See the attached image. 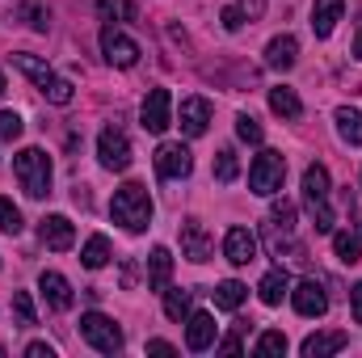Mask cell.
I'll use <instances>...</instances> for the list:
<instances>
[{
  "label": "cell",
  "mask_w": 362,
  "mask_h": 358,
  "mask_svg": "<svg viewBox=\"0 0 362 358\" xmlns=\"http://www.w3.org/2000/svg\"><path fill=\"white\" fill-rule=\"evenodd\" d=\"M110 215H114V224H122L127 232H144V228L152 224V194H148V185L127 181V185L114 194Z\"/></svg>",
  "instance_id": "cell-1"
},
{
  "label": "cell",
  "mask_w": 362,
  "mask_h": 358,
  "mask_svg": "<svg viewBox=\"0 0 362 358\" xmlns=\"http://www.w3.org/2000/svg\"><path fill=\"white\" fill-rule=\"evenodd\" d=\"M13 173H17L21 190L30 198H47L51 194V156L42 148H21L13 156Z\"/></svg>",
  "instance_id": "cell-2"
},
{
  "label": "cell",
  "mask_w": 362,
  "mask_h": 358,
  "mask_svg": "<svg viewBox=\"0 0 362 358\" xmlns=\"http://www.w3.org/2000/svg\"><path fill=\"white\" fill-rule=\"evenodd\" d=\"M303 202H308V215H312L316 232H333V211H329V169H325V165H308V169H303Z\"/></svg>",
  "instance_id": "cell-3"
},
{
  "label": "cell",
  "mask_w": 362,
  "mask_h": 358,
  "mask_svg": "<svg viewBox=\"0 0 362 358\" xmlns=\"http://www.w3.org/2000/svg\"><path fill=\"white\" fill-rule=\"evenodd\" d=\"M81 337L89 342L93 350H101V354H118L122 350V329L110 316H101V312H85L81 316Z\"/></svg>",
  "instance_id": "cell-4"
},
{
  "label": "cell",
  "mask_w": 362,
  "mask_h": 358,
  "mask_svg": "<svg viewBox=\"0 0 362 358\" xmlns=\"http://www.w3.org/2000/svg\"><path fill=\"white\" fill-rule=\"evenodd\" d=\"M282 178H286V161H282V152H262L257 161H253V169H249V185H253V194H278L282 190Z\"/></svg>",
  "instance_id": "cell-5"
},
{
  "label": "cell",
  "mask_w": 362,
  "mask_h": 358,
  "mask_svg": "<svg viewBox=\"0 0 362 358\" xmlns=\"http://www.w3.org/2000/svg\"><path fill=\"white\" fill-rule=\"evenodd\" d=\"M97 156H101V165L110 173H122V169H131V139L118 127H105L97 135Z\"/></svg>",
  "instance_id": "cell-6"
},
{
  "label": "cell",
  "mask_w": 362,
  "mask_h": 358,
  "mask_svg": "<svg viewBox=\"0 0 362 358\" xmlns=\"http://www.w3.org/2000/svg\"><path fill=\"white\" fill-rule=\"evenodd\" d=\"M139 118H144V131H152V135L169 131V122H173V93L169 89H152L148 97H144Z\"/></svg>",
  "instance_id": "cell-7"
},
{
  "label": "cell",
  "mask_w": 362,
  "mask_h": 358,
  "mask_svg": "<svg viewBox=\"0 0 362 358\" xmlns=\"http://www.w3.org/2000/svg\"><path fill=\"white\" fill-rule=\"evenodd\" d=\"M101 55H105L114 68H135V59H139V42L127 38L122 30L105 25V30H101Z\"/></svg>",
  "instance_id": "cell-8"
},
{
  "label": "cell",
  "mask_w": 362,
  "mask_h": 358,
  "mask_svg": "<svg viewBox=\"0 0 362 358\" xmlns=\"http://www.w3.org/2000/svg\"><path fill=\"white\" fill-rule=\"evenodd\" d=\"M291 304H295V312H299V316H308V321H316V316H325V312H329V295H325V287H320L316 278L295 282Z\"/></svg>",
  "instance_id": "cell-9"
},
{
  "label": "cell",
  "mask_w": 362,
  "mask_h": 358,
  "mask_svg": "<svg viewBox=\"0 0 362 358\" xmlns=\"http://www.w3.org/2000/svg\"><path fill=\"white\" fill-rule=\"evenodd\" d=\"M189 169H194V156H189L185 144H160V148H156V173L165 181L189 178Z\"/></svg>",
  "instance_id": "cell-10"
},
{
  "label": "cell",
  "mask_w": 362,
  "mask_h": 358,
  "mask_svg": "<svg viewBox=\"0 0 362 358\" xmlns=\"http://www.w3.org/2000/svg\"><path fill=\"white\" fill-rule=\"evenodd\" d=\"M181 253L189 258V262H211V253H215V241L206 236V228L198 224V219H189V224H181Z\"/></svg>",
  "instance_id": "cell-11"
},
{
  "label": "cell",
  "mask_w": 362,
  "mask_h": 358,
  "mask_svg": "<svg viewBox=\"0 0 362 358\" xmlns=\"http://www.w3.org/2000/svg\"><path fill=\"white\" fill-rule=\"evenodd\" d=\"M223 258H228L232 266L257 262V236H253L249 228H228V236H223Z\"/></svg>",
  "instance_id": "cell-12"
},
{
  "label": "cell",
  "mask_w": 362,
  "mask_h": 358,
  "mask_svg": "<svg viewBox=\"0 0 362 358\" xmlns=\"http://www.w3.org/2000/svg\"><path fill=\"white\" fill-rule=\"evenodd\" d=\"M38 236H42V245H47V249H55V253H64V249H72V245H76V228H72V219H68V215H47V219H42V228H38Z\"/></svg>",
  "instance_id": "cell-13"
},
{
  "label": "cell",
  "mask_w": 362,
  "mask_h": 358,
  "mask_svg": "<svg viewBox=\"0 0 362 358\" xmlns=\"http://www.w3.org/2000/svg\"><path fill=\"white\" fill-rule=\"evenodd\" d=\"M346 346H350V333H341V329H325V333L303 337L299 354H303V358H329V354H341Z\"/></svg>",
  "instance_id": "cell-14"
},
{
  "label": "cell",
  "mask_w": 362,
  "mask_h": 358,
  "mask_svg": "<svg viewBox=\"0 0 362 358\" xmlns=\"http://www.w3.org/2000/svg\"><path fill=\"white\" fill-rule=\"evenodd\" d=\"M206 127H211V101L206 97H185L181 101V131L189 139H198V135H206Z\"/></svg>",
  "instance_id": "cell-15"
},
{
  "label": "cell",
  "mask_w": 362,
  "mask_h": 358,
  "mask_svg": "<svg viewBox=\"0 0 362 358\" xmlns=\"http://www.w3.org/2000/svg\"><path fill=\"white\" fill-rule=\"evenodd\" d=\"M185 346H189L194 354L215 346V316H211V312H189V316H185Z\"/></svg>",
  "instance_id": "cell-16"
},
{
  "label": "cell",
  "mask_w": 362,
  "mask_h": 358,
  "mask_svg": "<svg viewBox=\"0 0 362 358\" xmlns=\"http://www.w3.org/2000/svg\"><path fill=\"white\" fill-rule=\"evenodd\" d=\"M38 291H42V299H47L55 312H68V308H72V282H68L64 274H55V270H42V278H38Z\"/></svg>",
  "instance_id": "cell-17"
},
{
  "label": "cell",
  "mask_w": 362,
  "mask_h": 358,
  "mask_svg": "<svg viewBox=\"0 0 362 358\" xmlns=\"http://www.w3.org/2000/svg\"><path fill=\"white\" fill-rule=\"evenodd\" d=\"M295 59H299V42H295L291 34L270 38V47H266V68H274V72H291Z\"/></svg>",
  "instance_id": "cell-18"
},
{
  "label": "cell",
  "mask_w": 362,
  "mask_h": 358,
  "mask_svg": "<svg viewBox=\"0 0 362 358\" xmlns=\"http://www.w3.org/2000/svg\"><path fill=\"white\" fill-rule=\"evenodd\" d=\"M341 13H346V0H316L312 4V30H316V38H329L337 30Z\"/></svg>",
  "instance_id": "cell-19"
},
{
  "label": "cell",
  "mask_w": 362,
  "mask_h": 358,
  "mask_svg": "<svg viewBox=\"0 0 362 358\" xmlns=\"http://www.w3.org/2000/svg\"><path fill=\"white\" fill-rule=\"evenodd\" d=\"M169 278H173V253H169L165 245H156L152 258H148V287H152V291H165Z\"/></svg>",
  "instance_id": "cell-20"
},
{
  "label": "cell",
  "mask_w": 362,
  "mask_h": 358,
  "mask_svg": "<svg viewBox=\"0 0 362 358\" xmlns=\"http://www.w3.org/2000/svg\"><path fill=\"white\" fill-rule=\"evenodd\" d=\"M257 295H262V304H282V295H291V274L278 266V270H270L262 282H257Z\"/></svg>",
  "instance_id": "cell-21"
},
{
  "label": "cell",
  "mask_w": 362,
  "mask_h": 358,
  "mask_svg": "<svg viewBox=\"0 0 362 358\" xmlns=\"http://www.w3.org/2000/svg\"><path fill=\"white\" fill-rule=\"evenodd\" d=\"M211 295H215V308H223V312H236V308L249 299V287H245V282H236V278H223V282H219Z\"/></svg>",
  "instance_id": "cell-22"
},
{
  "label": "cell",
  "mask_w": 362,
  "mask_h": 358,
  "mask_svg": "<svg viewBox=\"0 0 362 358\" xmlns=\"http://www.w3.org/2000/svg\"><path fill=\"white\" fill-rule=\"evenodd\" d=\"M13 64H17V68H21V72H25V76H30L38 89H47V85L55 81V72H51V68L38 59V55H25V51H21V55H13Z\"/></svg>",
  "instance_id": "cell-23"
},
{
  "label": "cell",
  "mask_w": 362,
  "mask_h": 358,
  "mask_svg": "<svg viewBox=\"0 0 362 358\" xmlns=\"http://www.w3.org/2000/svg\"><path fill=\"white\" fill-rule=\"evenodd\" d=\"M270 110L274 114H282V118H299V114H303V101L295 97V89L278 85V89H270Z\"/></svg>",
  "instance_id": "cell-24"
},
{
  "label": "cell",
  "mask_w": 362,
  "mask_h": 358,
  "mask_svg": "<svg viewBox=\"0 0 362 358\" xmlns=\"http://www.w3.org/2000/svg\"><path fill=\"white\" fill-rule=\"evenodd\" d=\"M337 135H341L346 144H354V148H358V144H362V114H358V110H350V105H341V110H337Z\"/></svg>",
  "instance_id": "cell-25"
},
{
  "label": "cell",
  "mask_w": 362,
  "mask_h": 358,
  "mask_svg": "<svg viewBox=\"0 0 362 358\" xmlns=\"http://www.w3.org/2000/svg\"><path fill=\"white\" fill-rule=\"evenodd\" d=\"M189 304H194L189 291H181V287L169 291V287H165V316H169V321H185V316H189Z\"/></svg>",
  "instance_id": "cell-26"
},
{
  "label": "cell",
  "mask_w": 362,
  "mask_h": 358,
  "mask_svg": "<svg viewBox=\"0 0 362 358\" xmlns=\"http://www.w3.org/2000/svg\"><path fill=\"white\" fill-rule=\"evenodd\" d=\"M81 262H85L89 270H101L105 262H110V241H105V236H89L85 249H81Z\"/></svg>",
  "instance_id": "cell-27"
},
{
  "label": "cell",
  "mask_w": 362,
  "mask_h": 358,
  "mask_svg": "<svg viewBox=\"0 0 362 358\" xmlns=\"http://www.w3.org/2000/svg\"><path fill=\"white\" fill-rule=\"evenodd\" d=\"M236 178H240V161H236V152H232V148H219V152H215V181L228 185V181H236Z\"/></svg>",
  "instance_id": "cell-28"
},
{
  "label": "cell",
  "mask_w": 362,
  "mask_h": 358,
  "mask_svg": "<svg viewBox=\"0 0 362 358\" xmlns=\"http://www.w3.org/2000/svg\"><path fill=\"white\" fill-rule=\"evenodd\" d=\"M17 17H21L30 30H47V21H51V8H47L42 0H25V4L17 8Z\"/></svg>",
  "instance_id": "cell-29"
},
{
  "label": "cell",
  "mask_w": 362,
  "mask_h": 358,
  "mask_svg": "<svg viewBox=\"0 0 362 358\" xmlns=\"http://www.w3.org/2000/svg\"><path fill=\"white\" fill-rule=\"evenodd\" d=\"M97 13L105 21H131L135 17V4L131 0H97Z\"/></svg>",
  "instance_id": "cell-30"
},
{
  "label": "cell",
  "mask_w": 362,
  "mask_h": 358,
  "mask_svg": "<svg viewBox=\"0 0 362 358\" xmlns=\"http://www.w3.org/2000/svg\"><path fill=\"white\" fill-rule=\"evenodd\" d=\"M333 249H337V262H346V266H358V236H350V232H337V236H333Z\"/></svg>",
  "instance_id": "cell-31"
},
{
  "label": "cell",
  "mask_w": 362,
  "mask_h": 358,
  "mask_svg": "<svg viewBox=\"0 0 362 358\" xmlns=\"http://www.w3.org/2000/svg\"><path fill=\"white\" fill-rule=\"evenodd\" d=\"M253 354H262V358H270V354H286V333H278V329L262 333V337H257V346H253Z\"/></svg>",
  "instance_id": "cell-32"
},
{
  "label": "cell",
  "mask_w": 362,
  "mask_h": 358,
  "mask_svg": "<svg viewBox=\"0 0 362 358\" xmlns=\"http://www.w3.org/2000/svg\"><path fill=\"white\" fill-rule=\"evenodd\" d=\"M13 316H17V325H38V312L30 304V291H13Z\"/></svg>",
  "instance_id": "cell-33"
},
{
  "label": "cell",
  "mask_w": 362,
  "mask_h": 358,
  "mask_svg": "<svg viewBox=\"0 0 362 358\" xmlns=\"http://www.w3.org/2000/svg\"><path fill=\"white\" fill-rule=\"evenodd\" d=\"M0 232H8V236L21 232V211H17L13 198H4V194H0Z\"/></svg>",
  "instance_id": "cell-34"
},
{
  "label": "cell",
  "mask_w": 362,
  "mask_h": 358,
  "mask_svg": "<svg viewBox=\"0 0 362 358\" xmlns=\"http://www.w3.org/2000/svg\"><path fill=\"white\" fill-rule=\"evenodd\" d=\"M21 131H25L21 114H13V110H0V139H4V144H13V139H21Z\"/></svg>",
  "instance_id": "cell-35"
},
{
  "label": "cell",
  "mask_w": 362,
  "mask_h": 358,
  "mask_svg": "<svg viewBox=\"0 0 362 358\" xmlns=\"http://www.w3.org/2000/svg\"><path fill=\"white\" fill-rule=\"evenodd\" d=\"M236 135H240L245 144H262V122H257L253 114H240V118H236Z\"/></svg>",
  "instance_id": "cell-36"
},
{
  "label": "cell",
  "mask_w": 362,
  "mask_h": 358,
  "mask_svg": "<svg viewBox=\"0 0 362 358\" xmlns=\"http://www.w3.org/2000/svg\"><path fill=\"white\" fill-rule=\"evenodd\" d=\"M47 97H51V101H55V105H68V101H72V81H64V76H55V81H51V85H47Z\"/></svg>",
  "instance_id": "cell-37"
},
{
  "label": "cell",
  "mask_w": 362,
  "mask_h": 358,
  "mask_svg": "<svg viewBox=\"0 0 362 358\" xmlns=\"http://www.w3.org/2000/svg\"><path fill=\"white\" fill-rule=\"evenodd\" d=\"M219 21H223V30H240V25H245V8H240V4H228V8L219 13Z\"/></svg>",
  "instance_id": "cell-38"
},
{
  "label": "cell",
  "mask_w": 362,
  "mask_h": 358,
  "mask_svg": "<svg viewBox=\"0 0 362 358\" xmlns=\"http://www.w3.org/2000/svg\"><path fill=\"white\" fill-rule=\"evenodd\" d=\"M350 308H354V321L362 325V282H354V291H350Z\"/></svg>",
  "instance_id": "cell-39"
},
{
  "label": "cell",
  "mask_w": 362,
  "mask_h": 358,
  "mask_svg": "<svg viewBox=\"0 0 362 358\" xmlns=\"http://www.w3.org/2000/svg\"><path fill=\"white\" fill-rule=\"evenodd\" d=\"M25 354H30V358H55V350H51V346H42V342H34V346H25Z\"/></svg>",
  "instance_id": "cell-40"
},
{
  "label": "cell",
  "mask_w": 362,
  "mask_h": 358,
  "mask_svg": "<svg viewBox=\"0 0 362 358\" xmlns=\"http://www.w3.org/2000/svg\"><path fill=\"white\" fill-rule=\"evenodd\" d=\"M240 8H245L249 17H262V13H266V0H240Z\"/></svg>",
  "instance_id": "cell-41"
},
{
  "label": "cell",
  "mask_w": 362,
  "mask_h": 358,
  "mask_svg": "<svg viewBox=\"0 0 362 358\" xmlns=\"http://www.w3.org/2000/svg\"><path fill=\"white\" fill-rule=\"evenodd\" d=\"M148 354H177V350H173L169 342H160V337H156V342H148Z\"/></svg>",
  "instance_id": "cell-42"
},
{
  "label": "cell",
  "mask_w": 362,
  "mask_h": 358,
  "mask_svg": "<svg viewBox=\"0 0 362 358\" xmlns=\"http://www.w3.org/2000/svg\"><path fill=\"white\" fill-rule=\"evenodd\" d=\"M354 55L362 59V30H358V38H354Z\"/></svg>",
  "instance_id": "cell-43"
},
{
  "label": "cell",
  "mask_w": 362,
  "mask_h": 358,
  "mask_svg": "<svg viewBox=\"0 0 362 358\" xmlns=\"http://www.w3.org/2000/svg\"><path fill=\"white\" fill-rule=\"evenodd\" d=\"M0 93H4V72H0Z\"/></svg>",
  "instance_id": "cell-44"
},
{
  "label": "cell",
  "mask_w": 362,
  "mask_h": 358,
  "mask_svg": "<svg viewBox=\"0 0 362 358\" xmlns=\"http://www.w3.org/2000/svg\"><path fill=\"white\" fill-rule=\"evenodd\" d=\"M0 358H4V346H0Z\"/></svg>",
  "instance_id": "cell-45"
}]
</instances>
